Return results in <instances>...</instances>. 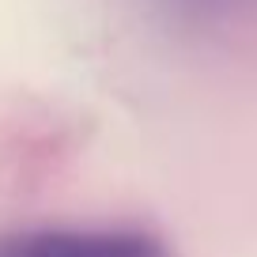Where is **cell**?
Returning <instances> with one entry per match:
<instances>
[{
  "mask_svg": "<svg viewBox=\"0 0 257 257\" xmlns=\"http://www.w3.org/2000/svg\"><path fill=\"white\" fill-rule=\"evenodd\" d=\"M0 257H170L155 234L133 227H87V231H12L0 234Z\"/></svg>",
  "mask_w": 257,
  "mask_h": 257,
  "instance_id": "cell-1",
  "label": "cell"
}]
</instances>
